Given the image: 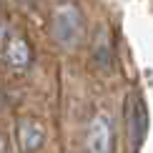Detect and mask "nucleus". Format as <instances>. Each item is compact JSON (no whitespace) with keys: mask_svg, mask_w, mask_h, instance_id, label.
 <instances>
[{"mask_svg":"<svg viewBox=\"0 0 153 153\" xmlns=\"http://www.w3.org/2000/svg\"><path fill=\"white\" fill-rule=\"evenodd\" d=\"M53 40L63 48H75L83 40V13L75 3H60L50 18Z\"/></svg>","mask_w":153,"mask_h":153,"instance_id":"obj_1","label":"nucleus"},{"mask_svg":"<svg viewBox=\"0 0 153 153\" xmlns=\"http://www.w3.org/2000/svg\"><path fill=\"white\" fill-rule=\"evenodd\" d=\"M123 116H126L128 148H131V153H138L143 141H146V136H148V108H146V100L141 98V93L133 91V93L126 95Z\"/></svg>","mask_w":153,"mask_h":153,"instance_id":"obj_2","label":"nucleus"},{"mask_svg":"<svg viewBox=\"0 0 153 153\" xmlns=\"http://www.w3.org/2000/svg\"><path fill=\"white\" fill-rule=\"evenodd\" d=\"M113 141H116V131L108 116L98 113L88 123L85 131V151L88 153H113Z\"/></svg>","mask_w":153,"mask_h":153,"instance_id":"obj_3","label":"nucleus"},{"mask_svg":"<svg viewBox=\"0 0 153 153\" xmlns=\"http://www.w3.org/2000/svg\"><path fill=\"white\" fill-rule=\"evenodd\" d=\"M15 141L20 153H35L45 143V126L33 116H20L15 120Z\"/></svg>","mask_w":153,"mask_h":153,"instance_id":"obj_4","label":"nucleus"},{"mask_svg":"<svg viewBox=\"0 0 153 153\" xmlns=\"http://www.w3.org/2000/svg\"><path fill=\"white\" fill-rule=\"evenodd\" d=\"M5 63L15 71H25L33 63V48L23 35H13L5 45Z\"/></svg>","mask_w":153,"mask_h":153,"instance_id":"obj_5","label":"nucleus"},{"mask_svg":"<svg viewBox=\"0 0 153 153\" xmlns=\"http://www.w3.org/2000/svg\"><path fill=\"white\" fill-rule=\"evenodd\" d=\"M93 60L100 68L111 65V35H108V28H100L93 40Z\"/></svg>","mask_w":153,"mask_h":153,"instance_id":"obj_6","label":"nucleus"},{"mask_svg":"<svg viewBox=\"0 0 153 153\" xmlns=\"http://www.w3.org/2000/svg\"><path fill=\"white\" fill-rule=\"evenodd\" d=\"M0 153H8V141H5V136H0Z\"/></svg>","mask_w":153,"mask_h":153,"instance_id":"obj_7","label":"nucleus"},{"mask_svg":"<svg viewBox=\"0 0 153 153\" xmlns=\"http://www.w3.org/2000/svg\"><path fill=\"white\" fill-rule=\"evenodd\" d=\"M8 35V25H5V20H0V38Z\"/></svg>","mask_w":153,"mask_h":153,"instance_id":"obj_8","label":"nucleus"},{"mask_svg":"<svg viewBox=\"0 0 153 153\" xmlns=\"http://www.w3.org/2000/svg\"><path fill=\"white\" fill-rule=\"evenodd\" d=\"M23 3H25V5H30V8H35V5L40 3V0H23Z\"/></svg>","mask_w":153,"mask_h":153,"instance_id":"obj_9","label":"nucleus"},{"mask_svg":"<svg viewBox=\"0 0 153 153\" xmlns=\"http://www.w3.org/2000/svg\"><path fill=\"white\" fill-rule=\"evenodd\" d=\"M0 103H3V98H0Z\"/></svg>","mask_w":153,"mask_h":153,"instance_id":"obj_10","label":"nucleus"}]
</instances>
